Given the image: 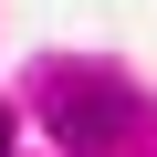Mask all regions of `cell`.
<instances>
[{
  "label": "cell",
  "instance_id": "obj_2",
  "mask_svg": "<svg viewBox=\"0 0 157 157\" xmlns=\"http://www.w3.org/2000/svg\"><path fill=\"white\" fill-rule=\"evenodd\" d=\"M0 157H11V115H0Z\"/></svg>",
  "mask_w": 157,
  "mask_h": 157
},
{
  "label": "cell",
  "instance_id": "obj_1",
  "mask_svg": "<svg viewBox=\"0 0 157 157\" xmlns=\"http://www.w3.org/2000/svg\"><path fill=\"white\" fill-rule=\"evenodd\" d=\"M126 126H147L136 94H94V105H84V94H63V136H73V147H115Z\"/></svg>",
  "mask_w": 157,
  "mask_h": 157
}]
</instances>
